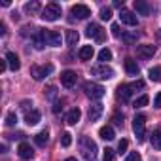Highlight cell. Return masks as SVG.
<instances>
[{
    "label": "cell",
    "mask_w": 161,
    "mask_h": 161,
    "mask_svg": "<svg viewBox=\"0 0 161 161\" xmlns=\"http://www.w3.org/2000/svg\"><path fill=\"white\" fill-rule=\"evenodd\" d=\"M80 152H82V155H84L87 161H93V159L97 157L99 148H97L95 140H91L89 136H82V138H80Z\"/></svg>",
    "instance_id": "obj_1"
},
{
    "label": "cell",
    "mask_w": 161,
    "mask_h": 161,
    "mask_svg": "<svg viewBox=\"0 0 161 161\" xmlns=\"http://www.w3.org/2000/svg\"><path fill=\"white\" fill-rule=\"evenodd\" d=\"M133 131H135V135H136L138 140H144V135H146V116L144 114L135 116V119H133Z\"/></svg>",
    "instance_id": "obj_2"
},
{
    "label": "cell",
    "mask_w": 161,
    "mask_h": 161,
    "mask_svg": "<svg viewBox=\"0 0 161 161\" xmlns=\"http://www.w3.org/2000/svg\"><path fill=\"white\" fill-rule=\"evenodd\" d=\"M61 17V6L59 4H47L42 10V19L46 21H57Z\"/></svg>",
    "instance_id": "obj_3"
},
{
    "label": "cell",
    "mask_w": 161,
    "mask_h": 161,
    "mask_svg": "<svg viewBox=\"0 0 161 161\" xmlns=\"http://www.w3.org/2000/svg\"><path fill=\"white\" fill-rule=\"evenodd\" d=\"M84 89H86V95L87 97H91V99H103L104 97V87L103 86H99V84H93V82H87L86 86H84Z\"/></svg>",
    "instance_id": "obj_4"
},
{
    "label": "cell",
    "mask_w": 161,
    "mask_h": 161,
    "mask_svg": "<svg viewBox=\"0 0 161 161\" xmlns=\"http://www.w3.org/2000/svg\"><path fill=\"white\" fill-rule=\"evenodd\" d=\"M91 74L101 80H110V78H114V68H110L108 64H97L91 68Z\"/></svg>",
    "instance_id": "obj_5"
},
{
    "label": "cell",
    "mask_w": 161,
    "mask_h": 161,
    "mask_svg": "<svg viewBox=\"0 0 161 161\" xmlns=\"http://www.w3.org/2000/svg\"><path fill=\"white\" fill-rule=\"evenodd\" d=\"M86 34H87L89 38L99 40V42H103V38H104V32H103V29H101L99 23H89L87 29H86Z\"/></svg>",
    "instance_id": "obj_6"
},
{
    "label": "cell",
    "mask_w": 161,
    "mask_h": 161,
    "mask_svg": "<svg viewBox=\"0 0 161 161\" xmlns=\"http://www.w3.org/2000/svg\"><path fill=\"white\" fill-rule=\"evenodd\" d=\"M119 21H121L123 25H127V27H136V25H138L136 15H135L133 12H129V10H121V12H119Z\"/></svg>",
    "instance_id": "obj_7"
},
{
    "label": "cell",
    "mask_w": 161,
    "mask_h": 161,
    "mask_svg": "<svg viewBox=\"0 0 161 161\" xmlns=\"http://www.w3.org/2000/svg\"><path fill=\"white\" fill-rule=\"evenodd\" d=\"M44 36H46V44L53 46V47H59L61 42H63L61 32H57V31H44Z\"/></svg>",
    "instance_id": "obj_8"
},
{
    "label": "cell",
    "mask_w": 161,
    "mask_h": 161,
    "mask_svg": "<svg viewBox=\"0 0 161 161\" xmlns=\"http://www.w3.org/2000/svg\"><path fill=\"white\" fill-rule=\"evenodd\" d=\"M136 55H138L140 59H152V57L155 55V47L150 46V44H142V46L136 47Z\"/></svg>",
    "instance_id": "obj_9"
},
{
    "label": "cell",
    "mask_w": 161,
    "mask_h": 161,
    "mask_svg": "<svg viewBox=\"0 0 161 161\" xmlns=\"http://www.w3.org/2000/svg\"><path fill=\"white\" fill-rule=\"evenodd\" d=\"M72 15H76L78 19H86V17H89L91 15V10L86 6V4H76V6H72Z\"/></svg>",
    "instance_id": "obj_10"
},
{
    "label": "cell",
    "mask_w": 161,
    "mask_h": 161,
    "mask_svg": "<svg viewBox=\"0 0 161 161\" xmlns=\"http://www.w3.org/2000/svg\"><path fill=\"white\" fill-rule=\"evenodd\" d=\"M76 72L74 70H64L63 74H61V84L64 86V87H72L74 84H76Z\"/></svg>",
    "instance_id": "obj_11"
},
{
    "label": "cell",
    "mask_w": 161,
    "mask_h": 161,
    "mask_svg": "<svg viewBox=\"0 0 161 161\" xmlns=\"http://www.w3.org/2000/svg\"><path fill=\"white\" fill-rule=\"evenodd\" d=\"M51 70H53L51 64H47V66H44V68H42V66H31V76H32L34 80H42V78H44L46 74H49Z\"/></svg>",
    "instance_id": "obj_12"
},
{
    "label": "cell",
    "mask_w": 161,
    "mask_h": 161,
    "mask_svg": "<svg viewBox=\"0 0 161 161\" xmlns=\"http://www.w3.org/2000/svg\"><path fill=\"white\" fill-rule=\"evenodd\" d=\"M17 153H19V157H21V159H31V157L34 155V150L31 148V144L21 142V144L17 146Z\"/></svg>",
    "instance_id": "obj_13"
},
{
    "label": "cell",
    "mask_w": 161,
    "mask_h": 161,
    "mask_svg": "<svg viewBox=\"0 0 161 161\" xmlns=\"http://www.w3.org/2000/svg\"><path fill=\"white\" fill-rule=\"evenodd\" d=\"M131 93H133V89H131L129 84H121V86L118 87V97H119L123 103H127V101L131 99Z\"/></svg>",
    "instance_id": "obj_14"
},
{
    "label": "cell",
    "mask_w": 161,
    "mask_h": 161,
    "mask_svg": "<svg viewBox=\"0 0 161 161\" xmlns=\"http://www.w3.org/2000/svg\"><path fill=\"white\" fill-rule=\"evenodd\" d=\"M89 121H97L101 116H103V104L101 103H95L93 106H89Z\"/></svg>",
    "instance_id": "obj_15"
},
{
    "label": "cell",
    "mask_w": 161,
    "mask_h": 161,
    "mask_svg": "<svg viewBox=\"0 0 161 161\" xmlns=\"http://www.w3.org/2000/svg\"><path fill=\"white\" fill-rule=\"evenodd\" d=\"M125 72L129 76H138V64H136L135 59H131V57L125 59Z\"/></svg>",
    "instance_id": "obj_16"
},
{
    "label": "cell",
    "mask_w": 161,
    "mask_h": 161,
    "mask_svg": "<svg viewBox=\"0 0 161 161\" xmlns=\"http://www.w3.org/2000/svg\"><path fill=\"white\" fill-rule=\"evenodd\" d=\"M6 61H8V66H10L12 70H19V66H21V61H19V57H17L14 51L6 53Z\"/></svg>",
    "instance_id": "obj_17"
},
{
    "label": "cell",
    "mask_w": 161,
    "mask_h": 161,
    "mask_svg": "<svg viewBox=\"0 0 161 161\" xmlns=\"http://www.w3.org/2000/svg\"><path fill=\"white\" fill-rule=\"evenodd\" d=\"M99 136H101L103 140H114V138H116V133H114V129H112L110 125H104V127L99 129Z\"/></svg>",
    "instance_id": "obj_18"
},
{
    "label": "cell",
    "mask_w": 161,
    "mask_h": 161,
    "mask_svg": "<svg viewBox=\"0 0 161 161\" xmlns=\"http://www.w3.org/2000/svg\"><path fill=\"white\" fill-rule=\"evenodd\" d=\"M133 6H135L136 14H140V15H150V4L144 2V0H135Z\"/></svg>",
    "instance_id": "obj_19"
},
{
    "label": "cell",
    "mask_w": 161,
    "mask_h": 161,
    "mask_svg": "<svg viewBox=\"0 0 161 161\" xmlns=\"http://www.w3.org/2000/svg\"><path fill=\"white\" fill-rule=\"evenodd\" d=\"M80 118H82L80 108H72V110L66 114V123H68V125H76V123L80 121Z\"/></svg>",
    "instance_id": "obj_20"
},
{
    "label": "cell",
    "mask_w": 161,
    "mask_h": 161,
    "mask_svg": "<svg viewBox=\"0 0 161 161\" xmlns=\"http://www.w3.org/2000/svg\"><path fill=\"white\" fill-rule=\"evenodd\" d=\"M95 55V49H93V46H84L82 49H80V53H78V57L82 59V61H91V57Z\"/></svg>",
    "instance_id": "obj_21"
},
{
    "label": "cell",
    "mask_w": 161,
    "mask_h": 161,
    "mask_svg": "<svg viewBox=\"0 0 161 161\" xmlns=\"http://www.w3.org/2000/svg\"><path fill=\"white\" fill-rule=\"evenodd\" d=\"M38 121H40V112L38 110H31V112L25 114V123L27 125H36Z\"/></svg>",
    "instance_id": "obj_22"
},
{
    "label": "cell",
    "mask_w": 161,
    "mask_h": 161,
    "mask_svg": "<svg viewBox=\"0 0 161 161\" xmlns=\"http://www.w3.org/2000/svg\"><path fill=\"white\" fill-rule=\"evenodd\" d=\"M32 38H34V47H36V49H42V47L46 46V36H44V31H40V29H38V31H36V34H34Z\"/></svg>",
    "instance_id": "obj_23"
},
{
    "label": "cell",
    "mask_w": 161,
    "mask_h": 161,
    "mask_svg": "<svg viewBox=\"0 0 161 161\" xmlns=\"http://www.w3.org/2000/svg\"><path fill=\"white\" fill-rule=\"evenodd\" d=\"M150 140H152V146H153L155 150H161V129H155V131L152 133Z\"/></svg>",
    "instance_id": "obj_24"
},
{
    "label": "cell",
    "mask_w": 161,
    "mask_h": 161,
    "mask_svg": "<svg viewBox=\"0 0 161 161\" xmlns=\"http://www.w3.org/2000/svg\"><path fill=\"white\" fill-rule=\"evenodd\" d=\"M47 138H49V133H47V131H40V133L34 136V142L42 148V146H46V144H47Z\"/></svg>",
    "instance_id": "obj_25"
},
{
    "label": "cell",
    "mask_w": 161,
    "mask_h": 161,
    "mask_svg": "<svg viewBox=\"0 0 161 161\" xmlns=\"http://www.w3.org/2000/svg\"><path fill=\"white\" fill-rule=\"evenodd\" d=\"M78 40H80V34L76 31H66V44L68 46H76Z\"/></svg>",
    "instance_id": "obj_26"
},
{
    "label": "cell",
    "mask_w": 161,
    "mask_h": 161,
    "mask_svg": "<svg viewBox=\"0 0 161 161\" xmlns=\"http://www.w3.org/2000/svg\"><path fill=\"white\" fill-rule=\"evenodd\" d=\"M110 59H112V51H110L108 47H104V49L99 51V61H101V64H106Z\"/></svg>",
    "instance_id": "obj_27"
},
{
    "label": "cell",
    "mask_w": 161,
    "mask_h": 161,
    "mask_svg": "<svg viewBox=\"0 0 161 161\" xmlns=\"http://www.w3.org/2000/svg\"><path fill=\"white\" fill-rule=\"evenodd\" d=\"M148 78L152 80V82H159V80H161V68H159V66L150 68V70H148Z\"/></svg>",
    "instance_id": "obj_28"
},
{
    "label": "cell",
    "mask_w": 161,
    "mask_h": 161,
    "mask_svg": "<svg viewBox=\"0 0 161 161\" xmlns=\"http://www.w3.org/2000/svg\"><path fill=\"white\" fill-rule=\"evenodd\" d=\"M25 12H27V14H36V12H40V2H27V4H25Z\"/></svg>",
    "instance_id": "obj_29"
},
{
    "label": "cell",
    "mask_w": 161,
    "mask_h": 161,
    "mask_svg": "<svg viewBox=\"0 0 161 161\" xmlns=\"http://www.w3.org/2000/svg\"><path fill=\"white\" fill-rule=\"evenodd\" d=\"M15 123H17V114L15 112H8L6 114V125L8 127H14Z\"/></svg>",
    "instance_id": "obj_30"
},
{
    "label": "cell",
    "mask_w": 161,
    "mask_h": 161,
    "mask_svg": "<svg viewBox=\"0 0 161 161\" xmlns=\"http://www.w3.org/2000/svg\"><path fill=\"white\" fill-rule=\"evenodd\" d=\"M70 144H72V135L70 133H63L61 135V146L63 148H68Z\"/></svg>",
    "instance_id": "obj_31"
},
{
    "label": "cell",
    "mask_w": 161,
    "mask_h": 161,
    "mask_svg": "<svg viewBox=\"0 0 161 161\" xmlns=\"http://www.w3.org/2000/svg\"><path fill=\"white\" fill-rule=\"evenodd\" d=\"M148 103H150L148 95H142V97H138V99L135 101V104H133V106H135V108H142V106H146Z\"/></svg>",
    "instance_id": "obj_32"
},
{
    "label": "cell",
    "mask_w": 161,
    "mask_h": 161,
    "mask_svg": "<svg viewBox=\"0 0 161 161\" xmlns=\"http://www.w3.org/2000/svg\"><path fill=\"white\" fill-rule=\"evenodd\" d=\"M136 38H138V34H136V32H125V34H123V40H125L127 44H135V42H136Z\"/></svg>",
    "instance_id": "obj_33"
},
{
    "label": "cell",
    "mask_w": 161,
    "mask_h": 161,
    "mask_svg": "<svg viewBox=\"0 0 161 161\" xmlns=\"http://www.w3.org/2000/svg\"><path fill=\"white\" fill-rule=\"evenodd\" d=\"M114 155H116V153H114V150H112V148H106V150L103 152V161H112V159H114Z\"/></svg>",
    "instance_id": "obj_34"
},
{
    "label": "cell",
    "mask_w": 161,
    "mask_h": 161,
    "mask_svg": "<svg viewBox=\"0 0 161 161\" xmlns=\"http://www.w3.org/2000/svg\"><path fill=\"white\" fill-rule=\"evenodd\" d=\"M101 19H104V21L112 19V10H110V8H103V10H101Z\"/></svg>",
    "instance_id": "obj_35"
},
{
    "label": "cell",
    "mask_w": 161,
    "mask_h": 161,
    "mask_svg": "<svg viewBox=\"0 0 161 161\" xmlns=\"http://www.w3.org/2000/svg\"><path fill=\"white\" fill-rule=\"evenodd\" d=\"M46 95H47V99L53 101V99L57 97V87H55V86H49V87L46 89Z\"/></svg>",
    "instance_id": "obj_36"
},
{
    "label": "cell",
    "mask_w": 161,
    "mask_h": 161,
    "mask_svg": "<svg viewBox=\"0 0 161 161\" xmlns=\"http://www.w3.org/2000/svg\"><path fill=\"white\" fill-rule=\"evenodd\" d=\"M127 146H129V142H127L125 138H121L119 144H118V153H125V152H127Z\"/></svg>",
    "instance_id": "obj_37"
},
{
    "label": "cell",
    "mask_w": 161,
    "mask_h": 161,
    "mask_svg": "<svg viewBox=\"0 0 161 161\" xmlns=\"http://www.w3.org/2000/svg\"><path fill=\"white\" fill-rule=\"evenodd\" d=\"M129 86H131L133 91H136V89H144V82H142V80H136V82H133V84H129Z\"/></svg>",
    "instance_id": "obj_38"
},
{
    "label": "cell",
    "mask_w": 161,
    "mask_h": 161,
    "mask_svg": "<svg viewBox=\"0 0 161 161\" xmlns=\"http://www.w3.org/2000/svg\"><path fill=\"white\" fill-rule=\"evenodd\" d=\"M125 161H140V153H138V152H131Z\"/></svg>",
    "instance_id": "obj_39"
},
{
    "label": "cell",
    "mask_w": 161,
    "mask_h": 161,
    "mask_svg": "<svg viewBox=\"0 0 161 161\" xmlns=\"http://www.w3.org/2000/svg\"><path fill=\"white\" fill-rule=\"evenodd\" d=\"M153 106H155V108H161V91L155 95V99H153Z\"/></svg>",
    "instance_id": "obj_40"
},
{
    "label": "cell",
    "mask_w": 161,
    "mask_h": 161,
    "mask_svg": "<svg viewBox=\"0 0 161 161\" xmlns=\"http://www.w3.org/2000/svg\"><path fill=\"white\" fill-rule=\"evenodd\" d=\"M112 121H114L116 125H121V123H123V116H119V114H116V116L112 118Z\"/></svg>",
    "instance_id": "obj_41"
},
{
    "label": "cell",
    "mask_w": 161,
    "mask_h": 161,
    "mask_svg": "<svg viewBox=\"0 0 161 161\" xmlns=\"http://www.w3.org/2000/svg\"><path fill=\"white\" fill-rule=\"evenodd\" d=\"M110 31H112V34H114V36H119V25H118V23H114Z\"/></svg>",
    "instance_id": "obj_42"
},
{
    "label": "cell",
    "mask_w": 161,
    "mask_h": 161,
    "mask_svg": "<svg viewBox=\"0 0 161 161\" xmlns=\"http://www.w3.org/2000/svg\"><path fill=\"white\" fill-rule=\"evenodd\" d=\"M6 68H8V61H6V59H4V61H0V72H4Z\"/></svg>",
    "instance_id": "obj_43"
},
{
    "label": "cell",
    "mask_w": 161,
    "mask_h": 161,
    "mask_svg": "<svg viewBox=\"0 0 161 161\" xmlns=\"http://www.w3.org/2000/svg\"><path fill=\"white\" fill-rule=\"evenodd\" d=\"M61 108H63V106H61L59 103H55V106H53V112H55V114H59V110H61Z\"/></svg>",
    "instance_id": "obj_44"
},
{
    "label": "cell",
    "mask_w": 161,
    "mask_h": 161,
    "mask_svg": "<svg viewBox=\"0 0 161 161\" xmlns=\"http://www.w3.org/2000/svg\"><path fill=\"white\" fill-rule=\"evenodd\" d=\"M0 32L6 34V25H4V23H0Z\"/></svg>",
    "instance_id": "obj_45"
},
{
    "label": "cell",
    "mask_w": 161,
    "mask_h": 161,
    "mask_svg": "<svg viewBox=\"0 0 161 161\" xmlns=\"http://www.w3.org/2000/svg\"><path fill=\"white\" fill-rule=\"evenodd\" d=\"M64 161H76V157H66Z\"/></svg>",
    "instance_id": "obj_46"
}]
</instances>
